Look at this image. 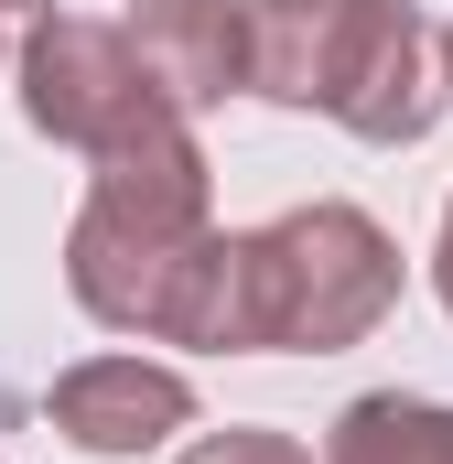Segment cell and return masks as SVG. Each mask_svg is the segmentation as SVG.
Here are the masks:
<instances>
[{
	"mask_svg": "<svg viewBox=\"0 0 453 464\" xmlns=\"http://www.w3.org/2000/svg\"><path fill=\"white\" fill-rule=\"evenodd\" d=\"M400 314V237L367 206L313 195L270 227H217L173 346L195 356H345Z\"/></svg>",
	"mask_w": 453,
	"mask_h": 464,
	"instance_id": "1",
	"label": "cell"
},
{
	"mask_svg": "<svg viewBox=\"0 0 453 464\" xmlns=\"http://www.w3.org/2000/svg\"><path fill=\"white\" fill-rule=\"evenodd\" d=\"M206 237H217V162H206L195 119H151L87 173V206L65 227V292L87 324L173 346Z\"/></svg>",
	"mask_w": 453,
	"mask_h": 464,
	"instance_id": "2",
	"label": "cell"
},
{
	"mask_svg": "<svg viewBox=\"0 0 453 464\" xmlns=\"http://www.w3.org/2000/svg\"><path fill=\"white\" fill-rule=\"evenodd\" d=\"M248 22V98L335 119L367 151H410L453 109L443 44L410 0H237Z\"/></svg>",
	"mask_w": 453,
	"mask_h": 464,
	"instance_id": "3",
	"label": "cell"
},
{
	"mask_svg": "<svg viewBox=\"0 0 453 464\" xmlns=\"http://www.w3.org/2000/svg\"><path fill=\"white\" fill-rule=\"evenodd\" d=\"M11 76H22V119H33L54 151H87V162L119 151V140H140L151 119H173L162 98H151L130 33L98 22V11H43V22L22 33Z\"/></svg>",
	"mask_w": 453,
	"mask_h": 464,
	"instance_id": "4",
	"label": "cell"
},
{
	"mask_svg": "<svg viewBox=\"0 0 453 464\" xmlns=\"http://www.w3.org/2000/svg\"><path fill=\"white\" fill-rule=\"evenodd\" d=\"M43 421L76 454H162L173 432H195V378L162 356H76V367H54Z\"/></svg>",
	"mask_w": 453,
	"mask_h": 464,
	"instance_id": "5",
	"label": "cell"
},
{
	"mask_svg": "<svg viewBox=\"0 0 453 464\" xmlns=\"http://www.w3.org/2000/svg\"><path fill=\"white\" fill-rule=\"evenodd\" d=\"M119 33H130L151 98L173 119H206L226 98H248V22H237V0H130Z\"/></svg>",
	"mask_w": 453,
	"mask_h": 464,
	"instance_id": "6",
	"label": "cell"
},
{
	"mask_svg": "<svg viewBox=\"0 0 453 464\" xmlns=\"http://www.w3.org/2000/svg\"><path fill=\"white\" fill-rule=\"evenodd\" d=\"M324 464H453V400L367 389V400H345V411H335Z\"/></svg>",
	"mask_w": 453,
	"mask_h": 464,
	"instance_id": "7",
	"label": "cell"
},
{
	"mask_svg": "<svg viewBox=\"0 0 453 464\" xmlns=\"http://www.w3.org/2000/svg\"><path fill=\"white\" fill-rule=\"evenodd\" d=\"M173 464H313V443H292V432H259V421H226V432H195Z\"/></svg>",
	"mask_w": 453,
	"mask_h": 464,
	"instance_id": "8",
	"label": "cell"
},
{
	"mask_svg": "<svg viewBox=\"0 0 453 464\" xmlns=\"http://www.w3.org/2000/svg\"><path fill=\"white\" fill-rule=\"evenodd\" d=\"M33 22H43V0H0V65L22 54V33H33Z\"/></svg>",
	"mask_w": 453,
	"mask_h": 464,
	"instance_id": "9",
	"label": "cell"
},
{
	"mask_svg": "<svg viewBox=\"0 0 453 464\" xmlns=\"http://www.w3.org/2000/svg\"><path fill=\"white\" fill-rule=\"evenodd\" d=\"M432 292H443V314H453V206H443V237H432Z\"/></svg>",
	"mask_w": 453,
	"mask_h": 464,
	"instance_id": "10",
	"label": "cell"
},
{
	"mask_svg": "<svg viewBox=\"0 0 453 464\" xmlns=\"http://www.w3.org/2000/svg\"><path fill=\"white\" fill-rule=\"evenodd\" d=\"M432 44H443V87H453V22H443V33H432Z\"/></svg>",
	"mask_w": 453,
	"mask_h": 464,
	"instance_id": "11",
	"label": "cell"
}]
</instances>
